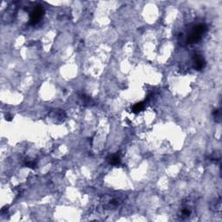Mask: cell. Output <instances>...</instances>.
<instances>
[{
	"label": "cell",
	"mask_w": 222,
	"mask_h": 222,
	"mask_svg": "<svg viewBox=\"0 0 222 222\" xmlns=\"http://www.w3.org/2000/svg\"><path fill=\"white\" fill-rule=\"evenodd\" d=\"M205 30L206 28L203 24L196 25L189 34V37L187 38L188 43H196L197 41H199L201 37V35L205 32Z\"/></svg>",
	"instance_id": "1"
},
{
	"label": "cell",
	"mask_w": 222,
	"mask_h": 222,
	"mask_svg": "<svg viewBox=\"0 0 222 222\" xmlns=\"http://www.w3.org/2000/svg\"><path fill=\"white\" fill-rule=\"evenodd\" d=\"M43 14H44V10L42 8H37L35 11L32 12L31 17V24H36L39 22L40 19L43 17Z\"/></svg>",
	"instance_id": "2"
},
{
	"label": "cell",
	"mask_w": 222,
	"mask_h": 222,
	"mask_svg": "<svg viewBox=\"0 0 222 222\" xmlns=\"http://www.w3.org/2000/svg\"><path fill=\"white\" fill-rule=\"evenodd\" d=\"M194 63H195V68L198 70H201L203 69L205 66V61L203 59V57L200 56V55H197L194 57Z\"/></svg>",
	"instance_id": "3"
},
{
	"label": "cell",
	"mask_w": 222,
	"mask_h": 222,
	"mask_svg": "<svg viewBox=\"0 0 222 222\" xmlns=\"http://www.w3.org/2000/svg\"><path fill=\"white\" fill-rule=\"evenodd\" d=\"M144 104H145L144 102H139V103H136V104L133 106L132 111H133L134 113H138V112H140L141 110H142V109H144Z\"/></svg>",
	"instance_id": "4"
},
{
	"label": "cell",
	"mask_w": 222,
	"mask_h": 222,
	"mask_svg": "<svg viewBox=\"0 0 222 222\" xmlns=\"http://www.w3.org/2000/svg\"><path fill=\"white\" fill-rule=\"evenodd\" d=\"M109 161L113 165H118V164H120V161H120V157L117 156V155H113L109 159Z\"/></svg>",
	"instance_id": "5"
}]
</instances>
